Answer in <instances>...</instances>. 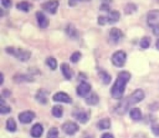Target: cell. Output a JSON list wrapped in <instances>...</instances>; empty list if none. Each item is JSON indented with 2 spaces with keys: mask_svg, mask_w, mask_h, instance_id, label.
Returning <instances> with one entry per match:
<instances>
[{
  "mask_svg": "<svg viewBox=\"0 0 159 138\" xmlns=\"http://www.w3.org/2000/svg\"><path fill=\"white\" fill-rule=\"evenodd\" d=\"M144 97H145V94L142 89H140V88L136 89L130 96L119 102L117 106L115 109L116 113L120 116H122L127 111L130 106L141 102L144 99Z\"/></svg>",
  "mask_w": 159,
  "mask_h": 138,
  "instance_id": "obj_1",
  "label": "cell"
},
{
  "mask_svg": "<svg viewBox=\"0 0 159 138\" xmlns=\"http://www.w3.org/2000/svg\"><path fill=\"white\" fill-rule=\"evenodd\" d=\"M131 78V74L127 71H120L117 74L116 81L110 89L111 96L114 99H121L125 91L127 83Z\"/></svg>",
  "mask_w": 159,
  "mask_h": 138,
  "instance_id": "obj_2",
  "label": "cell"
},
{
  "mask_svg": "<svg viewBox=\"0 0 159 138\" xmlns=\"http://www.w3.org/2000/svg\"><path fill=\"white\" fill-rule=\"evenodd\" d=\"M147 23L153 33L159 36V9H152L148 12Z\"/></svg>",
  "mask_w": 159,
  "mask_h": 138,
  "instance_id": "obj_3",
  "label": "cell"
},
{
  "mask_svg": "<svg viewBox=\"0 0 159 138\" xmlns=\"http://www.w3.org/2000/svg\"><path fill=\"white\" fill-rule=\"evenodd\" d=\"M6 51L7 54H10L12 57H16L21 61H27L31 57V52L27 50L22 49V48H16L14 47H8L6 48Z\"/></svg>",
  "mask_w": 159,
  "mask_h": 138,
  "instance_id": "obj_4",
  "label": "cell"
},
{
  "mask_svg": "<svg viewBox=\"0 0 159 138\" xmlns=\"http://www.w3.org/2000/svg\"><path fill=\"white\" fill-rule=\"evenodd\" d=\"M127 60V54L124 51H117L112 55L111 61L116 68H122Z\"/></svg>",
  "mask_w": 159,
  "mask_h": 138,
  "instance_id": "obj_5",
  "label": "cell"
},
{
  "mask_svg": "<svg viewBox=\"0 0 159 138\" xmlns=\"http://www.w3.org/2000/svg\"><path fill=\"white\" fill-rule=\"evenodd\" d=\"M72 116L81 123H86L90 119V112L84 109H76L72 112Z\"/></svg>",
  "mask_w": 159,
  "mask_h": 138,
  "instance_id": "obj_6",
  "label": "cell"
},
{
  "mask_svg": "<svg viewBox=\"0 0 159 138\" xmlns=\"http://www.w3.org/2000/svg\"><path fill=\"white\" fill-rule=\"evenodd\" d=\"M91 85L87 82L83 81L78 85L77 88H76V92H77L78 96H80V97L86 98L91 91Z\"/></svg>",
  "mask_w": 159,
  "mask_h": 138,
  "instance_id": "obj_7",
  "label": "cell"
},
{
  "mask_svg": "<svg viewBox=\"0 0 159 138\" xmlns=\"http://www.w3.org/2000/svg\"><path fill=\"white\" fill-rule=\"evenodd\" d=\"M124 36V34L122 32V30L116 27L112 28L109 33V38H110V42L112 43H114V44L119 43L122 40Z\"/></svg>",
  "mask_w": 159,
  "mask_h": 138,
  "instance_id": "obj_8",
  "label": "cell"
},
{
  "mask_svg": "<svg viewBox=\"0 0 159 138\" xmlns=\"http://www.w3.org/2000/svg\"><path fill=\"white\" fill-rule=\"evenodd\" d=\"M61 128L62 130L68 135H74L79 130V125L76 122H72V121L65 122L61 126Z\"/></svg>",
  "mask_w": 159,
  "mask_h": 138,
  "instance_id": "obj_9",
  "label": "cell"
},
{
  "mask_svg": "<svg viewBox=\"0 0 159 138\" xmlns=\"http://www.w3.org/2000/svg\"><path fill=\"white\" fill-rule=\"evenodd\" d=\"M59 6L58 1H48L43 2L40 5V7L46 12L51 14H55L57 12V8Z\"/></svg>",
  "mask_w": 159,
  "mask_h": 138,
  "instance_id": "obj_10",
  "label": "cell"
},
{
  "mask_svg": "<svg viewBox=\"0 0 159 138\" xmlns=\"http://www.w3.org/2000/svg\"><path fill=\"white\" fill-rule=\"evenodd\" d=\"M35 116L36 115L34 112L30 111V110H27V111L20 113L18 116V119L21 123L27 124L32 122L34 118H35Z\"/></svg>",
  "mask_w": 159,
  "mask_h": 138,
  "instance_id": "obj_11",
  "label": "cell"
},
{
  "mask_svg": "<svg viewBox=\"0 0 159 138\" xmlns=\"http://www.w3.org/2000/svg\"><path fill=\"white\" fill-rule=\"evenodd\" d=\"M53 100L57 102H64V103H71L72 99L68 94L64 91H58L53 96Z\"/></svg>",
  "mask_w": 159,
  "mask_h": 138,
  "instance_id": "obj_12",
  "label": "cell"
},
{
  "mask_svg": "<svg viewBox=\"0 0 159 138\" xmlns=\"http://www.w3.org/2000/svg\"><path fill=\"white\" fill-rule=\"evenodd\" d=\"M107 21V24H112L118 22L120 19V12L117 10H110V12H107V16H104Z\"/></svg>",
  "mask_w": 159,
  "mask_h": 138,
  "instance_id": "obj_13",
  "label": "cell"
},
{
  "mask_svg": "<svg viewBox=\"0 0 159 138\" xmlns=\"http://www.w3.org/2000/svg\"><path fill=\"white\" fill-rule=\"evenodd\" d=\"M36 19H37V23H38V26H40L42 29H45L48 26V20L47 19L46 16L43 13L40 11H38V12H36Z\"/></svg>",
  "mask_w": 159,
  "mask_h": 138,
  "instance_id": "obj_14",
  "label": "cell"
},
{
  "mask_svg": "<svg viewBox=\"0 0 159 138\" xmlns=\"http://www.w3.org/2000/svg\"><path fill=\"white\" fill-rule=\"evenodd\" d=\"M48 95H49V92L46 89H40L36 94V100L39 103L42 104V105H45L48 102Z\"/></svg>",
  "mask_w": 159,
  "mask_h": 138,
  "instance_id": "obj_15",
  "label": "cell"
},
{
  "mask_svg": "<svg viewBox=\"0 0 159 138\" xmlns=\"http://www.w3.org/2000/svg\"><path fill=\"white\" fill-rule=\"evenodd\" d=\"M43 132V127L40 123H35L30 130V135L34 138H39L42 136Z\"/></svg>",
  "mask_w": 159,
  "mask_h": 138,
  "instance_id": "obj_16",
  "label": "cell"
},
{
  "mask_svg": "<svg viewBox=\"0 0 159 138\" xmlns=\"http://www.w3.org/2000/svg\"><path fill=\"white\" fill-rule=\"evenodd\" d=\"M61 71L62 74L64 77L67 79V80H70L72 77V72H71V68H70L69 65L67 63H62L60 66Z\"/></svg>",
  "mask_w": 159,
  "mask_h": 138,
  "instance_id": "obj_17",
  "label": "cell"
},
{
  "mask_svg": "<svg viewBox=\"0 0 159 138\" xmlns=\"http://www.w3.org/2000/svg\"><path fill=\"white\" fill-rule=\"evenodd\" d=\"M65 31H66V33L70 38L71 39H78L79 37V32H78L77 29L75 27V26H73L72 24H69L67 26L66 29H65Z\"/></svg>",
  "mask_w": 159,
  "mask_h": 138,
  "instance_id": "obj_18",
  "label": "cell"
},
{
  "mask_svg": "<svg viewBox=\"0 0 159 138\" xmlns=\"http://www.w3.org/2000/svg\"><path fill=\"white\" fill-rule=\"evenodd\" d=\"M99 98L96 93L93 92L85 98V102L89 105H96L99 103Z\"/></svg>",
  "mask_w": 159,
  "mask_h": 138,
  "instance_id": "obj_19",
  "label": "cell"
},
{
  "mask_svg": "<svg viewBox=\"0 0 159 138\" xmlns=\"http://www.w3.org/2000/svg\"><path fill=\"white\" fill-rule=\"evenodd\" d=\"M130 117L133 120L139 121L142 119V113L139 108H132L130 110Z\"/></svg>",
  "mask_w": 159,
  "mask_h": 138,
  "instance_id": "obj_20",
  "label": "cell"
},
{
  "mask_svg": "<svg viewBox=\"0 0 159 138\" xmlns=\"http://www.w3.org/2000/svg\"><path fill=\"white\" fill-rule=\"evenodd\" d=\"M99 76L101 78L102 82H103V84L105 85H109L111 82L112 77L107 71H104V70H99Z\"/></svg>",
  "mask_w": 159,
  "mask_h": 138,
  "instance_id": "obj_21",
  "label": "cell"
},
{
  "mask_svg": "<svg viewBox=\"0 0 159 138\" xmlns=\"http://www.w3.org/2000/svg\"><path fill=\"white\" fill-rule=\"evenodd\" d=\"M110 119L109 118H104L98 121L96 127L99 130H107L110 127Z\"/></svg>",
  "mask_w": 159,
  "mask_h": 138,
  "instance_id": "obj_22",
  "label": "cell"
},
{
  "mask_svg": "<svg viewBox=\"0 0 159 138\" xmlns=\"http://www.w3.org/2000/svg\"><path fill=\"white\" fill-rule=\"evenodd\" d=\"M64 109L63 107L61 105H55L52 107V110H51V113L53 116L56 118H61L63 116Z\"/></svg>",
  "mask_w": 159,
  "mask_h": 138,
  "instance_id": "obj_23",
  "label": "cell"
},
{
  "mask_svg": "<svg viewBox=\"0 0 159 138\" xmlns=\"http://www.w3.org/2000/svg\"><path fill=\"white\" fill-rule=\"evenodd\" d=\"M31 6H32V5H31L29 2L23 1V2H17L16 7V9H19V10H21L23 11V12H29Z\"/></svg>",
  "mask_w": 159,
  "mask_h": 138,
  "instance_id": "obj_24",
  "label": "cell"
},
{
  "mask_svg": "<svg viewBox=\"0 0 159 138\" xmlns=\"http://www.w3.org/2000/svg\"><path fill=\"white\" fill-rule=\"evenodd\" d=\"M6 129L9 132H15L16 130V122L14 120L13 118H9L6 121Z\"/></svg>",
  "mask_w": 159,
  "mask_h": 138,
  "instance_id": "obj_25",
  "label": "cell"
},
{
  "mask_svg": "<svg viewBox=\"0 0 159 138\" xmlns=\"http://www.w3.org/2000/svg\"><path fill=\"white\" fill-rule=\"evenodd\" d=\"M46 65H48V68H51V70H55L57 67V60L54 57H48L46 60Z\"/></svg>",
  "mask_w": 159,
  "mask_h": 138,
  "instance_id": "obj_26",
  "label": "cell"
},
{
  "mask_svg": "<svg viewBox=\"0 0 159 138\" xmlns=\"http://www.w3.org/2000/svg\"><path fill=\"white\" fill-rule=\"evenodd\" d=\"M47 138H59V131L56 127H52L48 132Z\"/></svg>",
  "mask_w": 159,
  "mask_h": 138,
  "instance_id": "obj_27",
  "label": "cell"
},
{
  "mask_svg": "<svg viewBox=\"0 0 159 138\" xmlns=\"http://www.w3.org/2000/svg\"><path fill=\"white\" fill-rule=\"evenodd\" d=\"M151 45V38L149 37H144L140 41V46L141 48H148Z\"/></svg>",
  "mask_w": 159,
  "mask_h": 138,
  "instance_id": "obj_28",
  "label": "cell"
},
{
  "mask_svg": "<svg viewBox=\"0 0 159 138\" xmlns=\"http://www.w3.org/2000/svg\"><path fill=\"white\" fill-rule=\"evenodd\" d=\"M4 100H3V98H1V105H0V113L1 114H7V113H10L11 109L10 107L8 106V105H5L4 104Z\"/></svg>",
  "mask_w": 159,
  "mask_h": 138,
  "instance_id": "obj_29",
  "label": "cell"
},
{
  "mask_svg": "<svg viewBox=\"0 0 159 138\" xmlns=\"http://www.w3.org/2000/svg\"><path fill=\"white\" fill-rule=\"evenodd\" d=\"M15 81L16 82H32L33 78L30 76L25 75V74H19L18 78H14Z\"/></svg>",
  "mask_w": 159,
  "mask_h": 138,
  "instance_id": "obj_30",
  "label": "cell"
},
{
  "mask_svg": "<svg viewBox=\"0 0 159 138\" xmlns=\"http://www.w3.org/2000/svg\"><path fill=\"white\" fill-rule=\"evenodd\" d=\"M82 58V54L79 51H75V52L73 53L72 54L70 57V60L71 62H72L73 64H75L77 62L79 61V60Z\"/></svg>",
  "mask_w": 159,
  "mask_h": 138,
  "instance_id": "obj_31",
  "label": "cell"
},
{
  "mask_svg": "<svg viewBox=\"0 0 159 138\" xmlns=\"http://www.w3.org/2000/svg\"><path fill=\"white\" fill-rule=\"evenodd\" d=\"M138 10V6L134 3H128L125 7V12L127 14H130Z\"/></svg>",
  "mask_w": 159,
  "mask_h": 138,
  "instance_id": "obj_32",
  "label": "cell"
},
{
  "mask_svg": "<svg viewBox=\"0 0 159 138\" xmlns=\"http://www.w3.org/2000/svg\"><path fill=\"white\" fill-rule=\"evenodd\" d=\"M152 131L156 136H159V123H153L152 125Z\"/></svg>",
  "mask_w": 159,
  "mask_h": 138,
  "instance_id": "obj_33",
  "label": "cell"
},
{
  "mask_svg": "<svg viewBox=\"0 0 159 138\" xmlns=\"http://www.w3.org/2000/svg\"><path fill=\"white\" fill-rule=\"evenodd\" d=\"M109 2H103L101 4L100 9L102 11H106V12H110V5H109Z\"/></svg>",
  "mask_w": 159,
  "mask_h": 138,
  "instance_id": "obj_34",
  "label": "cell"
},
{
  "mask_svg": "<svg viewBox=\"0 0 159 138\" xmlns=\"http://www.w3.org/2000/svg\"><path fill=\"white\" fill-rule=\"evenodd\" d=\"M2 5L3 6V7L6 8V9H9L12 6V2L9 1V0H2L1 1Z\"/></svg>",
  "mask_w": 159,
  "mask_h": 138,
  "instance_id": "obj_35",
  "label": "cell"
},
{
  "mask_svg": "<svg viewBox=\"0 0 159 138\" xmlns=\"http://www.w3.org/2000/svg\"><path fill=\"white\" fill-rule=\"evenodd\" d=\"M11 95V92L8 89H4L3 90L2 93V97H9Z\"/></svg>",
  "mask_w": 159,
  "mask_h": 138,
  "instance_id": "obj_36",
  "label": "cell"
},
{
  "mask_svg": "<svg viewBox=\"0 0 159 138\" xmlns=\"http://www.w3.org/2000/svg\"><path fill=\"white\" fill-rule=\"evenodd\" d=\"M101 138H114V137H113V136L111 134V133H103V134H102V137Z\"/></svg>",
  "mask_w": 159,
  "mask_h": 138,
  "instance_id": "obj_37",
  "label": "cell"
},
{
  "mask_svg": "<svg viewBox=\"0 0 159 138\" xmlns=\"http://www.w3.org/2000/svg\"><path fill=\"white\" fill-rule=\"evenodd\" d=\"M134 138H145V136H144V135H141V134H136L134 136Z\"/></svg>",
  "mask_w": 159,
  "mask_h": 138,
  "instance_id": "obj_38",
  "label": "cell"
},
{
  "mask_svg": "<svg viewBox=\"0 0 159 138\" xmlns=\"http://www.w3.org/2000/svg\"><path fill=\"white\" fill-rule=\"evenodd\" d=\"M3 82H4V75H3L2 73H1V82H0V85H2Z\"/></svg>",
  "mask_w": 159,
  "mask_h": 138,
  "instance_id": "obj_39",
  "label": "cell"
},
{
  "mask_svg": "<svg viewBox=\"0 0 159 138\" xmlns=\"http://www.w3.org/2000/svg\"><path fill=\"white\" fill-rule=\"evenodd\" d=\"M156 47L157 49L159 50V38L157 40V42H156Z\"/></svg>",
  "mask_w": 159,
  "mask_h": 138,
  "instance_id": "obj_40",
  "label": "cell"
}]
</instances>
